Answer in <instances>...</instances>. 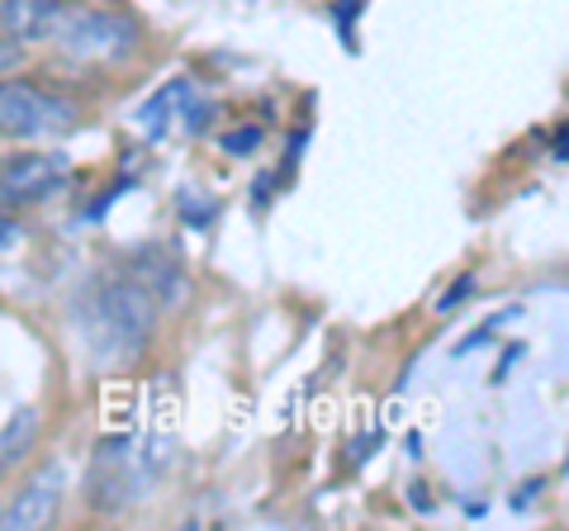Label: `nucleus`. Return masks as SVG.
I'll use <instances>...</instances> for the list:
<instances>
[{"label": "nucleus", "instance_id": "f257e3e1", "mask_svg": "<svg viewBox=\"0 0 569 531\" xmlns=\"http://www.w3.org/2000/svg\"><path fill=\"white\" fill-rule=\"evenodd\" d=\"M157 313H162V304L133 271L91 275L71 299V328H77L86 357L104 370H119L148 351Z\"/></svg>", "mask_w": 569, "mask_h": 531}, {"label": "nucleus", "instance_id": "f03ea898", "mask_svg": "<svg viewBox=\"0 0 569 531\" xmlns=\"http://www.w3.org/2000/svg\"><path fill=\"white\" fill-rule=\"evenodd\" d=\"M39 43H52L71 62L104 67L138 48V20L110 0H48Z\"/></svg>", "mask_w": 569, "mask_h": 531}, {"label": "nucleus", "instance_id": "7ed1b4c3", "mask_svg": "<svg viewBox=\"0 0 569 531\" xmlns=\"http://www.w3.org/2000/svg\"><path fill=\"white\" fill-rule=\"evenodd\" d=\"M167 470V447L162 441H142V437H104L91 455V503L100 512H119L138 499H148L152 484Z\"/></svg>", "mask_w": 569, "mask_h": 531}, {"label": "nucleus", "instance_id": "20e7f679", "mask_svg": "<svg viewBox=\"0 0 569 531\" xmlns=\"http://www.w3.org/2000/svg\"><path fill=\"white\" fill-rule=\"evenodd\" d=\"M77 123V104L67 96L29 77L0 81V138L10 143H33V138H58Z\"/></svg>", "mask_w": 569, "mask_h": 531}, {"label": "nucleus", "instance_id": "39448f33", "mask_svg": "<svg viewBox=\"0 0 569 531\" xmlns=\"http://www.w3.org/2000/svg\"><path fill=\"white\" fill-rule=\"evenodd\" d=\"M71 176L67 152H10L0 157V204L6 209H29L52 200Z\"/></svg>", "mask_w": 569, "mask_h": 531}, {"label": "nucleus", "instance_id": "423d86ee", "mask_svg": "<svg viewBox=\"0 0 569 531\" xmlns=\"http://www.w3.org/2000/svg\"><path fill=\"white\" fill-rule=\"evenodd\" d=\"M62 484H67V470L62 460H43L39 470L24 480V489L0 508V531H39L58 518L62 508Z\"/></svg>", "mask_w": 569, "mask_h": 531}, {"label": "nucleus", "instance_id": "0eeeda50", "mask_svg": "<svg viewBox=\"0 0 569 531\" xmlns=\"http://www.w3.org/2000/svg\"><path fill=\"white\" fill-rule=\"evenodd\" d=\"M209 119V100L200 96V86L194 81H167L162 91H157L148 104L138 110V123L148 129L152 138H181V133H194L204 129Z\"/></svg>", "mask_w": 569, "mask_h": 531}, {"label": "nucleus", "instance_id": "6e6552de", "mask_svg": "<svg viewBox=\"0 0 569 531\" xmlns=\"http://www.w3.org/2000/svg\"><path fill=\"white\" fill-rule=\"evenodd\" d=\"M257 143H261V129H242V133H228V138H223L228 152H252Z\"/></svg>", "mask_w": 569, "mask_h": 531}, {"label": "nucleus", "instance_id": "1a4fd4ad", "mask_svg": "<svg viewBox=\"0 0 569 531\" xmlns=\"http://www.w3.org/2000/svg\"><path fill=\"white\" fill-rule=\"evenodd\" d=\"M20 52H24L20 43H14V39H6V33H0V72H6V67H10L14 58H20Z\"/></svg>", "mask_w": 569, "mask_h": 531}, {"label": "nucleus", "instance_id": "9d476101", "mask_svg": "<svg viewBox=\"0 0 569 531\" xmlns=\"http://www.w3.org/2000/svg\"><path fill=\"white\" fill-rule=\"evenodd\" d=\"M14 233H20V228H14L10 219H0V247H10V242H14Z\"/></svg>", "mask_w": 569, "mask_h": 531}, {"label": "nucleus", "instance_id": "9b49d317", "mask_svg": "<svg viewBox=\"0 0 569 531\" xmlns=\"http://www.w3.org/2000/svg\"><path fill=\"white\" fill-rule=\"evenodd\" d=\"M6 465H10V460H6V455H0V470H6Z\"/></svg>", "mask_w": 569, "mask_h": 531}]
</instances>
